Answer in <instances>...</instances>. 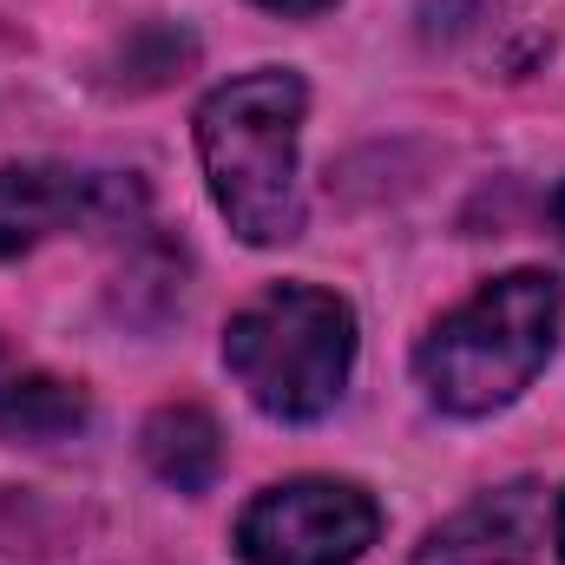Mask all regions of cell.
<instances>
[{
	"mask_svg": "<svg viewBox=\"0 0 565 565\" xmlns=\"http://www.w3.org/2000/svg\"><path fill=\"white\" fill-rule=\"evenodd\" d=\"M559 302L565 296L546 270H513V277H493L454 316H440L415 349V375L434 395V408L493 415L520 388H533L559 335Z\"/></svg>",
	"mask_w": 565,
	"mask_h": 565,
	"instance_id": "7a4b0ae2",
	"label": "cell"
},
{
	"mask_svg": "<svg viewBox=\"0 0 565 565\" xmlns=\"http://www.w3.org/2000/svg\"><path fill=\"white\" fill-rule=\"evenodd\" d=\"M553 231H559V244H565V184H559V198H553Z\"/></svg>",
	"mask_w": 565,
	"mask_h": 565,
	"instance_id": "30bf717a",
	"label": "cell"
},
{
	"mask_svg": "<svg viewBox=\"0 0 565 565\" xmlns=\"http://www.w3.org/2000/svg\"><path fill=\"white\" fill-rule=\"evenodd\" d=\"M86 422V395L60 375H7L0 382V434L7 440H66Z\"/></svg>",
	"mask_w": 565,
	"mask_h": 565,
	"instance_id": "ba28073f",
	"label": "cell"
},
{
	"mask_svg": "<svg viewBox=\"0 0 565 565\" xmlns=\"http://www.w3.org/2000/svg\"><path fill=\"white\" fill-rule=\"evenodd\" d=\"M257 7H270V13H322L335 0H257Z\"/></svg>",
	"mask_w": 565,
	"mask_h": 565,
	"instance_id": "9c48e42d",
	"label": "cell"
},
{
	"mask_svg": "<svg viewBox=\"0 0 565 565\" xmlns=\"http://www.w3.org/2000/svg\"><path fill=\"white\" fill-rule=\"evenodd\" d=\"M93 191H99L93 178L46 171V164H33V171H0V257L40 244V237L60 231L66 217H79Z\"/></svg>",
	"mask_w": 565,
	"mask_h": 565,
	"instance_id": "8992f818",
	"label": "cell"
},
{
	"mask_svg": "<svg viewBox=\"0 0 565 565\" xmlns=\"http://www.w3.org/2000/svg\"><path fill=\"white\" fill-rule=\"evenodd\" d=\"M145 460H151V473L164 487L204 493L217 480V467H224V434H217V422L204 408H191V402L184 408H158L145 422Z\"/></svg>",
	"mask_w": 565,
	"mask_h": 565,
	"instance_id": "52a82bcc",
	"label": "cell"
},
{
	"mask_svg": "<svg viewBox=\"0 0 565 565\" xmlns=\"http://www.w3.org/2000/svg\"><path fill=\"white\" fill-rule=\"evenodd\" d=\"M546 513H540V487H500L480 493L467 513H454L447 526L427 533V546L415 553V565H526L540 553Z\"/></svg>",
	"mask_w": 565,
	"mask_h": 565,
	"instance_id": "5b68a950",
	"label": "cell"
},
{
	"mask_svg": "<svg viewBox=\"0 0 565 565\" xmlns=\"http://www.w3.org/2000/svg\"><path fill=\"white\" fill-rule=\"evenodd\" d=\"M302 79L244 73L198 106V158L217 211L244 244H289L302 231L296 191V132H302Z\"/></svg>",
	"mask_w": 565,
	"mask_h": 565,
	"instance_id": "6da1fadb",
	"label": "cell"
},
{
	"mask_svg": "<svg viewBox=\"0 0 565 565\" xmlns=\"http://www.w3.org/2000/svg\"><path fill=\"white\" fill-rule=\"evenodd\" d=\"M382 533V513L349 480H289L244 507V565H355Z\"/></svg>",
	"mask_w": 565,
	"mask_h": 565,
	"instance_id": "277c9868",
	"label": "cell"
},
{
	"mask_svg": "<svg viewBox=\"0 0 565 565\" xmlns=\"http://www.w3.org/2000/svg\"><path fill=\"white\" fill-rule=\"evenodd\" d=\"M559 559H565V500H559Z\"/></svg>",
	"mask_w": 565,
	"mask_h": 565,
	"instance_id": "8fae6325",
	"label": "cell"
},
{
	"mask_svg": "<svg viewBox=\"0 0 565 565\" xmlns=\"http://www.w3.org/2000/svg\"><path fill=\"white\" fill-rule=\"evenodd\" d=\"M224 362L244 395L277 422H316L335 408L355 362V316L335 289L277 282L224 329Z\"/></svg>",
	"mask_w": 565,
	"mask_h": 565,
	"instance_id": "3957f363",
	"label": "cell"
}]
</instances>
